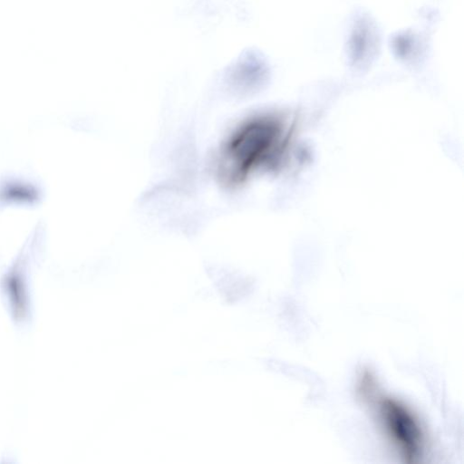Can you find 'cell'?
Masks as SVG:
<instances>
[{
  "mask_svg": "<svg viewBox=\"0 0 464 464\" xmlns=\"http://www.w3.org/2000/svg\"><path fill=\"white\" fill-rule=\"evenodd\" d=\"M285 129L275 117L254 118L240 127L225 143L218 173L228 184L237 183L256 169L275 160L285 146Z\"/></svg>",
  "mask_w": 464,
  "mask_h": 464,
  "instance_id": "6da1fadb",
  "label": "cell"
},
{
  "mask_svg": "<svg viewBox=\"0 0 464 464\" xmlns=\"http://www.w3.org/2000/svg\"><path fill=\"white\" fill-rule=\"evenodd\" d=\"M376 379L369 371H364L361 376L358 391L362 398L372 401L376 396Z\"/></svg>",
  "mask_w": 464,
  "mask_h": 464,
  "instance_id": "3957f363",
  "label": "cell"
},
{
  "mask_svg": "<svg viewBox=\"0 0 464 464\" xmlns=\"http://www.w3.org/2000/svg\"><path fill=\"white\" fill-rule=\"evenodd\" d=\"M377 411L382 428L401 458L418 462L426 448L425 430L417 414L402 401L392 396L377 398Z\"/></svg>",
  "mask_w": 464,
  "mask_h": 464,
  "instance_id": "7a4b0ae2",
  "label": "cell"
}]
</instances>
